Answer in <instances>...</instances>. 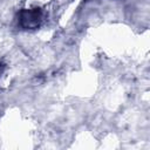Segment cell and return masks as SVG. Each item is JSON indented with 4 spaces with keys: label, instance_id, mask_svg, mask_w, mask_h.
Masks as SVG:
<instances>
[{
    "label": "cell",
    "instance_id": "1",
    "mask_svg": "<svg viewBox=\"0 0 150 150\" xmlns=\"http://www.w3.org/2000/svg\"><path fill=\"white\" fill-rule=\"evenodd\" d=\"M42 22V12L40 8H26L19 13V25L23 29H36Z\"/></svg>",
    "mask_w": 150,
    "mask_h": 150
}]
</instances>
